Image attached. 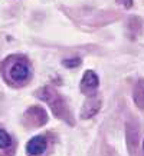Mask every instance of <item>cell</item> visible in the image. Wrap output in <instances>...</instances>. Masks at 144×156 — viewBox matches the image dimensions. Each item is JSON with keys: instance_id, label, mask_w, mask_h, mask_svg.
<instances>
[{"instance_id": "1", "label": "cell", "mask_w": 144, "mask_h": 156, "mask_svg": "<svg viewBox=\"0 0 144 156\" xmlns=\"http://www.w3.org/2000/svg\"><path fill=\"white\" fill-rule=\"evenodd\" d=\"M2 72L5 73V77L13 85H22L29 79L30 76V66L29 62L25 56L20 55H13L7 57L3 65H2Z\"/></svg>"}, {"instance_id": "2", "label": "cell", "mask_w": 144, "mask_h": 156, "mask_svg": "<svg viewBox=\"0 0 144 156\" xmlns=\"http://www.w3.org/2000/svg\"><path fill=\"white\" fill-rule=\"evenodd\" d=\"M36 96L49 105V108L52 109L53 115L56 118L63 119V120L69 119V110H68L66 102L63 100L62 96L59 95V92L56 89H53L52 86H45L42 89H39L36 92Z\"/></svg>"}, {"instance_id": "3", "label": "cell", "mask_w": 144, "mask_h": 156, "mask_svg": "<svg viewBox=\"0 0 144 156\" xmlns=\"http://www.w3.org/2000/svg\"><path fill=\"white\" fill-rule=\"evenodd\" d=\"M25 122L32 128H38V126H42L48 122V115L42 108L32 106L25 112Z\"/></svg>"}, {"instance_id": "4", "label": "cell", "mask_w": 144, "mask_h": 156, "mask_svg": "<svg viewBox=\"0 0 144 156\" xmlns=\"http://www.w3.org/2000/svg\"><path fill=\"white\" fill-rule=\"evenodd\" d=\"M100 86V79L94 70H86L82 76L81 80V90L82 93H85L86 96H92L95 95L97 89Z\"/></svg>"}, {"instance_id": "5", "label": "cell", "mask_w": 144, "mask_h": 156, "mask_svg": "<svg viewBox=\"0 0 144 156\" xmlns=\"http://www.w3.org/2000/svg\"><path fill=\"white\" fill-rule=\"evenodd\" d=\"M101 98L97 95H92V96H88L86 100L84 102L82 105V109H81V119H91L94 118L101 109Z\"/></svg>"}, {"instance_id": "6", "label": "cell", "mask_w": 144, "mask_h": 156, "mask_svg": "<svg viewBox=\"0 0 144 156\" xmlns=\"http://www.w3.org/2000/svg\"><path fill=\"white\" fill-rule=\"evenodd\" d=\"M46 147H48V139L45 136L39 135V136L32 137L28 142L26 152H28L29 156H39V155H42V153H45Z\"/></svg>"}, {"instance_id": "7", "label": "cell", "mask_w": 144, "mask_h": 156, "mask_svg": "<svg viewBox=\"0 0 144 156\" xmlns=\"http://www.w3.org/2000/svg\"><path fill=\"white\" fill-rule=\"evenodd\" d=\"M125 136H127L128 151L133 155V153H135L137 145H138V126H137V123L127 122V125H125Z\"/></svg>"}, {"instance_id": "8", "label": "cell", "mask_w": 144, "mask_h": 156, "mask_svg": "<svg viewBox=\"0 0 144 156\" xmlns=\"http://www.w3.org/2000/svg\"><path fill=\"white\" fill-rule=\"evenodd\" d=\"M133 99L135 106L141 110H144V79H140L134 86L133 90Z\"/></svg>"}, {"instance_id": "9", "label": "cell", "mask_w": 144, "mask_h": 156, "mask_svg": "<svg viewBox=\"0 0 144 156\" xmlns=\"http://www.w3.org/2000/svg\"><path fill=\"white\" fill-rule=\"evenodd\" d=\"M12 145V137L6 130L0 129V149H6Z\"/></svg>"}, {"instance_id": "10", "label": "cell", "mask_w": 144, "mask_h": 156, "mask_svg": "<svg viewBox=\"0 0 144 156\" xmlns=\"http://www.w3.org/2000/svg\"><path fill=\"white\" fill-rule=\"evenodd\" d=\"M81 59L79 57H71V59H63L62 65L65 67H69V69H74V67H78L81 65Z\"/></svg>"}, {"instance_id": "11", "label": "cell", "mask_w": 144, "mask_h": 156, "mask_svg": "<svg viewBox=\"0 0 144 156\" xmlns=\"http://www.w3.org/2000/svg\"><path fill=\"white\" fill-rule=\"evenodd\" d=\"M117 3H118V5H123L125 9H130V7L133 6V0H117Z\"/></svg>"}, {"instance_id": "12", "label": "cell", "mask_w": 144, "mask_h": 156, "mask_svg": "<svg viewBox=\"0 0 144 156\" xmlns=\"http://www.w3.org/2000/svg\"><path fill=\"white\" fill-rule=\"evenodd\" d=\"M143 147H144V142H143Z\"/></svg>"}]
</instances>
